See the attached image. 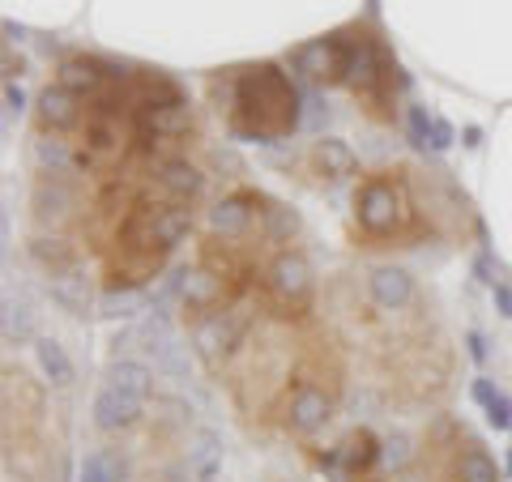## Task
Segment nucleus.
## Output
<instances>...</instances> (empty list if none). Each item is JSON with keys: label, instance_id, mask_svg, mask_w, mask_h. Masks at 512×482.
Masks as SVG:
<instances>
[{"label": "nucleus", "instance_id": "obj_1", "mask_svg": "<svg viewBox=\"0 0 512 482\" xmlns=\"http://www.w3.org/2000/svg\"><path fill=\"white\" fill-rule=\"evenodd\" d=\"M231 128L252 141L291 137L299 128V94L278 64H252V69L235 73Z\"/></svg>", "mask_w": 512, "mask_h": 482}, {"label": "nucleus", "instance_id": "obj_2", "mask_svg": "<svg viewBox=\"0 0 512 482\" xmlns=\"http://www.w3.org/2000/svg\"><path fill=\"white\" fill-rule=\"evenodd\" d=\"M355 214H359V227L372 239L397 235L410 222L406 184L393 180V175H372V180L359 188V197H355Z\"/></svg>", "mask_w": 512, "mask_h": 482}, {"label": "nucleus", "instance_id": "obj_3", "mask_svg": "<svg viewBox=\"0 0 512 482\" xmlns=\"http://www.w3.org/2000/svg\"><path fill=\"white\" fill-rule=\"evenodd\" d=\"M133 120L124 116H107V111L86 107L82 120V150H77V167L86 171H111L128 154V141H133Z\"/></svg>", "mask_w": 512, "mask_h": 482}, {"label": "nucleus", "instance_id": "obj_4", "mask_svg": "<svg viewBox=\"0 0 512 482\" xmlns=\"http://www.w3.org/2000/svg\"><path fill=\"white\" fill-rule=\"evenodd\" d=\"M265 299L282 316H299L312 303V265L303 252H278L265 265Z\"/></svg>", "mask_w": 512, "mask_h": 482}, {"label": "nucleus", "instance_id": "obj_5", "mask_svg": "<svg viewBox=\"0 0 512 482\" xmlns=\"http://www.w3.org/2000/svg\"><path fill=\"white\" fill-rule=\"evenodd\" d=\"M244 333H248V316L244 312H235V308H218L210 316H201L197 325H192V346H197V355L205 359L218 372L222 363H227L239 342H244Z\"/></svg>", "mask_w": 512, "mask_h": 482}, {"label": "nucleus", "instance_id": "obj_6", "mask_svg": "<svg viewBox=\"0 0 512 482\" xmlns=\"http://www.w3.org/2000/svg\"><path fill=\"white\" fill-rule=\"evenodd\" d=\"M291 64L308 77L312 86H333V82H346V43L342 35H329V39H312L291 52Z\"/></svg>", "mask_w": 512, "mask_h": 482}, {"label": "nucleus", "instance_id": "obj_7", "mask_svg": "<svg viewBox=\"0 0 512 482\" xmlns=\"http://www.w3.org/2000/svg\"><path fill=\"white\" fill-rule=\"evenodd\" d=\"M116 82H128V73L111 69L107 60H94V56H69L56 69V86L73 90L77 99H86V103H94L107 86H116Z\"/></svg>", "mask_w": 512, "mask_h": 482}, {"label": "nucleus", "instance_id": "obj_8", "mask_svg": "<svg viewBox=\"0 0 512 482\" xmlns=\"http://www.w3.org/2000/svg\"><path fill=\"white\" fill-rule=\"evenodd\" d=\"M282 419H286V431H291V436H316V431L333 419V397L320 389V384H299L291 393V401H286Z\"/></svg>", "mask_w": 512, "mask_h": 482}, {"label": "nucleus", "instance_id": "obj_9", "mask_svg": "<svg viewBox=\"0 0 512 482\" xmlns=\"http://www.w3.org/2000/svg\"><path fill=\"white\" fill-rule=\"evenodd\" d=\"M384 457V448H380V440L372 436L367 427H359V431H350V436L333 448V453H325L320 457V465L333 474V478H346V474H363V470H372V465Z\"/></svg>", "mask_w": 512, "mask_h": 482}, {"label": "nucleus", "instance_id": "obj_10", "mask_svg": "<svg viewBox=\"0 0 512 482\" xmlns=\"http://www.w3.org/2000/svg\"><path fill=\"white\" fill-rule=\"evenodd\" d=\"M30 210H35V218L47 222V227H60V222L77 210V192H73V184L64 180V175L39 171L35 188H30Z\"/></svg>", "mask_w": 512, "mask_h": 482}, {"label": "nucleus", "instance_id": "obj_11", "mask_svg": "<svg viewBox=\"0 0 512 482\" xmlns=\"http://www.w3.org/2000/svg\"><path fill=\"white\" fill-rule=\"evenodd\" d=\"M35 116H39V133H69V128H82L86 99H77V94L64 86H47L39 94Z\"/></svg>", "mask_w": 512, "mask_h": 482}, {"label": "nucleus", "instance_id": "obj_12", "mask_svg": "<svg viewBox=\"0 0 512 482\" xmlns=\"http://www.w3.org/2000/svg\"><path fill=\"white\" fill-rule=\"evenodd\" d=\"M227 282L218 278L214 269H184V286H180V303H184V312L192 316V320H201V316H210V312H218L222 303H227Z\"/></svg>", "mask_w": 512, "mask_h": 482}, {"label": "nucleus", "instance_id": "obj_13", "mask_svg": "<svg viewBox=\"0 0 512 482\" xmlns=\"http://www.w3.org/2000/svg\"><path fill=\"white\" fill-rule=\"evenodd\" d=\"M256 205H265L256 192H231V197H222L214 210H210V231L222 235V239H244L256 222Z\"/></svg>", "mask_w": 512, "mask_h": 482}, {"label": "nucleus", "instance_id": "obj_14", "mask_svg": "<svg viewBox=\"0 0 512 482\" xmlns=\"http://www.w3.org/2000/svg\"><path fill=\"white\" fill-rule=\"evenodd\" d=\"M141 414H146V401L111 389V384H103L99 397H94V427L99 431H128L141 423Z\"/></svg>", "mask_w": 512, "mask_h": 482}, {"label": "nucleus", "instance_id": "obj_15", "mask_svg": "<svg viewBox=\"0 0 512 482\" xmlns=\"http://www.w3.org/2000/svg\"><path fill=\"white\" fill-rule=\"evenodd\" d=\"M154 184H158V192H163L171 205H188V201L201 197L205 175L192 167L188 158H163V163L154 167Z\"/></svg>", "mask_w": 512, "mask_h": 482}, {"label": "nucleus", "instance_id": "obj_16", "mask_svg": "<svg viewBox=\"0 0 512 482\" xmlns=\"http://www.w3.org/2000/svg\"><path fill=\"white\" fill-rule=\"evenodd\" d=\"M367 291H372L376 299V308L384 312H402L414 303V278L406 269H397V265H380L367 273Z\"/></svg>", "mask_w": 512, "mask_h": 482}, {"label": "nucleus", "instance_id": "obj_17", "mask_svg": "<svg viewBox=\"0 0 512 482\" xmlns=\"http://www.w3.org/2000/svg\"><path fill=\"white\" fill-rule=\"evenodd\" d=\"M312 167L325 175V180H346V175H355L359 158H355V150H350L346 141H338V137H320L316 146H312Z\"/></svg>", "mask_w": 512, "mask_h": 482}, {"label": "nucleus", "instance_id": "obj_18", "mask_svg": "<svg viewBox=\"0 0 512 482\" xmlns=\"http://www.w3.org/2000/svg\"><path fill=\"white\" fill-rule=\"evenodd\" d=\"M133 124L137 128H150L158 137H184L192 128V111L188 103H171V107H141L133 111Z\"/></svg>", "mask_w": 512, "mask_h": 482}, {"label": "nucleus", "instance_id": "obj_19", "mask_svg": "<svg viewBox=\"0 0 512 482\" xmlns=\"http://www.w3.org/2000/svg\"><path fill=\"white\" fill-rule=\"evenodd\" d=\"M47 295H52V303H60L69 316H86L90 312V278H82L77 269L56 273V278L47 282Z\"/></svg>", "mask_w": 512, "mask_h": 482}, {"label": "nucleus", "instance_id": "obj_20", "mask_svg": "<svg viewBox=\"0 0 512 482\" xmlns=\"http://www.w3.org/2000/svg\"><path fill=\"white\" fill-rule=\"evenodd\" d=\"M103 384H111V389H120V393H128V397H141V401H150V393H154V372L146 363H137V359H116L107 367V380Z\"/></svg>", "mask_w": 512, "mask_h": 482}, {"label": "nucleus", "instance_id": "obj_21", "mask_svg": "<svg viewBox=\"0 0 512 482\" xmlns=\"http://www.w3.org/2000/svg\"><path fill=\"white\" fill-rule=\"evenodd\" d=\"M192 231V210L188 205H154V235H158V244H163L167 252L180 244V239Z\"/></svg>", "mask_w": 512, "mask_h": 482}, {"label": "nucleus", "instance_id": "obj_22", "mask_svg": "<svg viewBox=\"0 0 512 482\" xmlns=\"http://www.w3.org/2000/svg\"><path fill=\"white\" fill-rule=\"evenodd\" d=\"M26 252H30V261L43 265L47 273H52V278H56V273H69V269H73V248L64 244L60 235H35V239L26 244Z\"/></svg>", "mask_w": 512, "mask_h": 482}, {"label": "nucleus", "instance_id": "obj_23", "mask_svg": "<svg viewBox=\"0 0 512 482\" xmlns=\"http://www.w3.org/2000/svg\"><path fill=\"white\" fill-rule=\"evenodd\" d=\"M35 163L39 171H52V175H64L69 167H77V150L69 146V141H60V133H39L35 137Z\"/></svg>", "mask_w": 512, "mask_h": 482}, {"label": "nucleus", "instance_id": "obj_24", "mask_svg": "<svg viewBox=\"0 0 512 482\" xmlns=\"http://www.w3.org/2000/svg\"><path fill=\"white\" fill-rule=\"evenodd\" d=\"M188 465H192V482H218V465H222V448L214 431H201L197 444L188 448Z\"/></svg>", "mask_w": 512, "mask_h": 482}, {"label": "nucleus", "instance_id": "obj_25", "mask_svg": "<svg viewBox=\"0 0 512 482\" xmlns=\"http://www.w3.org/2000/svg\"><path fill=\"white\" fill-rule=\"evenodd\" d=\"M35 355H39L43 376L52 380L56 389H64V384H73V363H69V355H64V346L56 342V337H39V342H35Z\"/></svg>", "mask_w": 512, "mask_h": 482}, {"label": "nucleus", "instance_id": "obj_26", "mask_svg": "<svg viewBox=\"0 0 512 482\" xmlns=\"http://www.w3.org/2000/svg\"><path fill=\"white\" fill-rule=\"evenodd\" d=\"M457 482H500V465H495L487 448L470 444L466 453L457 457Z\"/></svg>", "mask_w": 512, "mask_h": 482}, {"label": "nucleus", "instance_id": "obj_27", "mask_svg": "<svg viewBox=\"0 0 512 482\" xmlns=\"http://www.w3.org/2000/svg\"><path fill=\"white\" fill-rule=\"evenodd\" d=\"M265 239H274V244H286V239L299 235V214L286 210L282 201H265Z\"/></svg>", "mask_w": 512, "mask_h": 482}, {"label": "nucleus", "instance_id": "obj_28", "mask_svg": "<svg viewBox=\"0 0 512 482\" xmlns=\"http://www.w3.org/2000/svg\"><path fill=\"white\" fill-rule=\"evenodd\" d=\"M30 333V312H26V303H5V346H18L22 337Z\"/></svg>", "mask_w": 512, "mask_h": 482}, {"label": "nucleus", "instance_id": "obj_29", "mask_svg": "<svg viewBox=\"0 0 512 482\" xmlns=\"http://www.w3.org/2000/svg\"><path fill=\"white\" fill-rule=\"evenodd\" d=\"M82 482H116V461H111V453H86Z\"/></svg>", "mask_w": 512, "mask_h": 482}, {"label": "nucleus", "instance_id": "obj_30", "mask_svg": "<svg viewBox=\"0 0 512 482\" xmlns=\"http://www.w3.org/2000/svg\"><path fill=\"white\" fill-rule=\"evenodd\" d=\"M431 120H436V116H427V107H410V141L419 150L431 146Z\"/></svg>", "mask_w": 512, "mask_h": 482}, {"label": "nucleus", "instance_id": "obj_31", "mask_svg": "<svg viewBox=\"0 0 512 482\" xmlns=\"http://www.w3.org/2000/svg\"><path fill=\"white\" fill-rule=\"evenodd\" d=\"M99 308H103V316H133V308H137V295H133V291H128V295H120V291H107Z\"/></svg>", "mask_w": 512, "mask_h": 482}, {"label": "nucleus", "instance_id": "obj_32", "mask_svg": "<svg viewBox=\"0 0 512 482\" xmlns=\"http://www.w3.org/2000/svg\"><path fill=\"white\" fill-rule=\"evenodd\" d=\"M487 423L495 427V431H508L512 427V401L500 393V397H495L491 401V406H487Z\"/></svg>", "mask_w": 512, "mask_h": 482}, {"label": "nucleus", "instance_id": "obj_33", "mask_svg": "<svg viewBox=\"0 0 512 482\" xmlns=\"http://www.w3.org/2000/svg\"><path fill=\"white\" fill-rule=\"evenodd\" d=\"M384 457H389L393 470H402V465L410 461V440L406 436H393L389 444H384Z\"/></svg>", "mask_w": 512, "mask_h": 482}, {"label": "nucleus", "instance_id": "obj_34", "mask_svg": "<svg viewBox=\"0 0 512 482\" xmlns=\"http://www.w3.org/2000/svg\"><path fill=\"white\" fill-rule=\"evenodd\" d=\"M448 146H453V124H448V120H431V150H448Z\"/></svg>", "mask_w": 512, "mask_h": 482}, {"label": "nucleus", "instance_id": "obj_35", "mask_svg": "<svg viewBox=\"0 0 512 482\" xmlns=\"http://www.w3.org/2000/svg\"><path fill=\"white\" fill-rule=\"evenodd\" d=\"M5 111H9V116H22V111H26V94L13 82H5Z\"/></svg>", "mask_w": 512, "mask_h": 482}, {"label": "nucleus", "instance_id": "obj_36", "mask_svg": "<svg viewBox=\"0 0 512 482\" xmlns=\"http://www.w3.org/2000/svg\"><path fill=\"white\" fill-rule=\"evenodd\" d=\"M470 393H474V401H478V406H483V410L491 406L495 397H500V389H495L491 380H474V389H470Z\"/></svg>", "mask_w": 512, "mask_h": 482}, {"label": "nucleus", "instance_id": "obj_37", "mask_svg": "<svg viewBox=\"0 0 512 482\" xmlns=\"http://www.w3.org/2000/svg\"><path fill=\"white\" fill-rule=\"evenodd\" d=\"M495 308H500V316H512V291L508 286H495Z\"/></svg>", "mask_w": 512, "mask_h": 482}, {"label": "nucleus", "instance_id": "obj_38", "mask_svg": "<svg viewBox=\"0 0 512 482\" xmlns=\"http://www.w3.org/2000/svg\"><path fill=\"white\" fill-rule=\"evenodd\" d=\"M466 346H470V359H478V363L487 359V346H483V337H478V333H470V337H466Z\"/></svg>", "mask_w": 512, "mask_h": 482}, {"label": "nucleus", "instance_id": "obj_39", "mask_svg": "<svg viewBox=\"0 0 512 482\" xmlns=\"http://www.w3.org/2000/svg\"><path fill=\"white\" fill-rule=\"evenodd\" d=\"M508 474H512V453H508Z\"/></svg>", "mask_w": 512, "mask_h": 482}]
</instances>
